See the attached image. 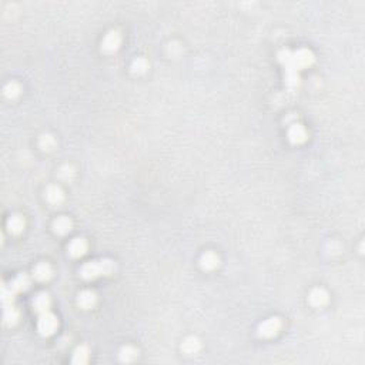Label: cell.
<instances>
[{
	"instance_id": "23",
	"label": "cell",
	"mask_w": 365,
	"mask_h": 365,
	"mask_svg": "<svg viewBox=\"0 0 365 365\" xmlns=\"http://www.w3.org/2000/svg\"><path fill=\"white\" fill-rule=\"evenodd\" d=\"M1 299H3V304H4V305L13 304L14 292L11 291L10 286H3V288H1Z\"/></svg>"
},
{
	"instance_id": "21",
	"label": "cell",
	"mask_w": 365,
	"mask_h": 365,
	"mask_svg": "<svg viewBox=\"0 0 365 365\" xmlns=\"http://www.w3.org/2000/svg\"><path fill=\"white\" fill-rule=\"evenodd\" d=\"M20 91H22V87H20V84L16 83V81H9V83L4 86V89H3V93H4V96H6L7 99H16V97L20 94Z\"/></svg>"
},
{
	"instance_id": "24",
	"label": "cell",
	"mask_w": 365,
	"mask_h": 365,
	"mask_svg": "<svg viewBox=\"0 0 365 365\" xmlns=\"http://www.w3.org/2000/svg\"><path fill=\"white\" fill-rule=\"evenodd\" d=\"M59 176L65 181H70L72 178L74 177V168L72 166H63L59 171Z\"/></svg>"
},
{
	"instance_id": "3",
	"label": "cell",
	"mask_w": 365,
	"mask_h": 365,
	"mask_svg": "<svg viewBox=\"0 0 365 365\" xmlns=\"http://www.w3.org/2000/svg\"><path fill=\"white\" fill-rule=\"evenodd\" d=\"M281 327H283V322H281L280 318H277V317L268 318V320L260 324V327H258V335L260 337H264V338H271V337H274V335H277L280 332Z\"/></svg>"
},
{
	"instance_id": "11",
	"label": "cell",
	"mask_w": 365,
	"mask_h": 365,
	"mask_svg": "<svg viewBox=\"0 0 365 365\" xmlns=\"http://www.w3.org/2000/svg\"><path fill=\"white\" fill-rule=\"evenodd\" d=\"M50 307H52V298L47 292H39L33 299V308L39 314H45L47 311H50Z\"/></svg>"
},
{
	"instance_id": "13",
	"label": "cell",
	"mask_w": 365,
	"mask_h": 365,
	"mask_svg": "<svg viewBox=\"0 0 365 365\" xmlns=\"http://www.w3.org/2000/svg\"><path fill=\"white\" fill-rule=\"evenodd\" d=\"M30 286H32V280H30V277L27 276V274H19V276L16 277V278L10 283L11 291H13L14 294L23 292V291L29 290Z\"/></svg>"
},
{
	"instance_id": "16",
	"label": "cell",
	"mask_w": 365,
	"mask_h": 365,
	"mask_svg": "<svg viewBox=\"0 0 365 365\" xmlns=\"http://www.w3.org/2000/svg\"><path fill=\"white\" fill-rule=\"evenodd\" d=\"M19 317H20V312H19V310L13 304L4 305V314H3V322H4V325H9V327L14 325L19 321Z\"/></svg>"
},
{
	"instance_id": "20",
	"label": "cell",
	"mask_w": 365,
	"mask_h": 365,
	"mask_svg": "<svg viewBox=\"0 0 365 365\" xmlns=\"http://www.w3.org/2000/svg\"><path fill=\"white\" fill-rule=\"evenodd\" d=\"M148 67H150V63L146 57H137L132 63V72L134 74H143L148 70Z\"/></svg>"
},
{
	"instance_id": "15",
	"label": "cell",
	"mask_w": 365,
	"mask_h": 365,
	"mask_svg": "<svg viewBox=\"0 0 365 365\" xmlns=\"http://www.w3.org/2000/svg\"><path fill=\"white\" fill-rule=\"evenodd\" d=\"M73 228V221L66 217V216H62L59 219H56L55 222H53V230L55 232H57L59 235H65V234H69Z\"/></svg>"
},
{
	"instance_id": "1",
	"label": "cell",
	"mask_w": 365,
	"mask_h": 365,
	"mask_svg": "<svg viewBox=\"0 0 365 365\" xmlns=\"http://www.w3.org/2000/svg\"><path fill=\"white\" fill-rule=\"evenodd\" d=\"M114 271H116V264L109 258H104V260L86 263L80 270V276L84 280H94V278H99L101 276H111Z\"/></svg>"
},
{
	"instance_id": "5",
	"label": "cell",
	"mask_w": 365,
	"mask_h": 365,
	"mask_svg": "<svg viewBox=\"0 0 365 365\" xmlns=\"http://www.w3.org/2000/svg\"><path fill=\"white\" fill-rule=\"evenodd\" d=\"M308 139V133L305 130V127L302 124L294 123L290 129H288V140L292 144H302Z\"/></svg>"
},
{
	"instance_id": "19",
	"label": "cell",
	"mask_w": 365,
	"mask_h": 365,
	"mask_svg": "<svg viewBox=\"0 0 365 365\" xmlns=\"http://www.w3.org/2000/svg\"><path fill=\"white\" fill-rule=\"evenodd\" d=\"M139 357V350L133 347V345H126L123 347L119 353V358L122 363H132L136 358Z\"/></svg>"
},
{
	"instance_id": "17",
	"label": "cell",
	"mask_w": 365,
	"mask_h": 365,
	"mask_svg": "<svg viewBox=\"0 0 365 365\" xmlns=\"http://www.w3.org/2000/svg\"><path fill=\"white\" fill-rule=\"evenodd\" d=\"M90 358V350L89 347L86 345H80L76 348V351L73 353V358H72V363L73 364H87Z\"/></svg>"
},
{
	"instance_id": "22",
	"label": "cell",
	"mask_w": 365,
	"mask_h": 365,
	"mask_svg": "<svg viewBox=\"0 0 365 365\" xmlns=\"http://www.w3.org/2000/svg\"><path fill=\"white\" fill-rule=\"evenodd\" d=\"M39 144H40V147L45 150V151H52L53 148L56 147V139L52 136V134H43L42 137H40V140H39Z\"/></svg>"
},
{
	"instance_id": "8",
	"label": "cell",
	"mask_w": 365,
	"mask_h": 365,
	"mask_svg": "<svg viewBox=\"0 0 365 365\" xmlns=\"http://www.w3.org/2000/svg\"><path fill=\"white\" fill-rule=\"evenodd\" d=\"M96 302H97V295H96V292L91 291V290L81 291V292L78 294L77 304L78 307L83 308V310H91V308L96 305Z\"/></svg>"
},
{
	"instance_id": "6",
	"label": "cell",
	"mask_w": 365,
	"mask_h": 365,
	"mask_svg": "<svg viewBox=\"0 0 365 365\" xmlns=\"http://www.w3.org/2000/svg\"><path fill=\"white\" fill-rule=\"evenodd\" d=\"M87 248H89V244L87 241L84 240V238H73L70 244H69V247H67V251H69V254L72 255L73 258H80V257H83V255L87 253Z\"/></svg>"
},
{
	"instance_id": "4",
	"label": "cell",
	"mask_w": 365,
	"mask_h": 365,
	"mask_svg": "<svg viewBox=\"0 0 365 365\" xmlns=\"http://www.w3.org/2000/svg\"><path fill=\"white\" fill-rule=\"evenodd\" d=\"M122 45V34L119 30H110L101 42V50L104 53H114Z\"/></svg>"
},
{
	"instance_id": "7",
	"label": "cell",
	"mask_w": 365,
	"mask_h": 365,
	"mask_svg": "<svg viewBox=\"0 0 365 365\" xmlns=\"http://www.w3.org/2000/svg\"><path fill=\"white\" fill-rule=\"evenodd\" d=\"M308 299H310V304L312 307L321 308V307H324V305L328 304L330 295H328V292H327L324 288H314V290L310 292Z\"/></svg>"
},
{
	"instance_id": "2",
	"label": "cell",
	"mask_w": 365,
	"mask_h": 365,
	"mask_svg": "<svg viewBox=\"0 0 365 365\" xmlns=\"http://www.w3.org/2000/svg\"><path fill=\"white\" fill-rule=\"evenodd\" d=\"M59 328V320L55 314L47 311L45 314H40V318L37 322V330L43 337H50L53 335Z\"/></svg>"
},
{
	"instance_id": "12",
	"label": "cell",
	"mask_w": 365,
	"mask_h": 365,
	"mask_svg": "<svg viewBox=\"0 0 365 365\" xmlns=\"http://www.w3.org/2000/svg\"><path fill=\"white\" fill-rule=\"evenodd\" d=\"M200 266L203 270L206 271H211V270H216L217 267L220 266V257L216 254L214 251H207L201 255L200 258Z\"/></svg>"
},
{
	"instance_id": "10",
	"label": "cell",
	"mask_w": 365,
	"mask_h": 365,
	"mask_svg": "<svg viewBox=\"0 0 365 365\" xmlns=\"http://www.w3.org/2000/svg\"><path fill=\"white\" fill-rule=\"evenodd\" d=\"M7 230L10 234H14V235H19V234H22L24 231V228H26V220H24V217L20 216V214H13L9 217V220H7Z\"/></svg>"
},
{
	"instance_id": "14",
	"label": "cell",
	"mask_w": 365,
	"mask_h": 365,
	"mask_svg": "<svg viewBox=\"0 0 365 365\" xmlns=\"http://www.w3.org/2000/svg\"><path fill=\"white\" fill-rule=\"evenodd\" d=\"M53 276V268L50 264H47V263H40V264H37V266L34 267L33 270V277L37 280V281H42V283H45V281H49L50 278Z\"/></svg>"
},
{
	"instance_id": "9",
	"label": "cell",
	"mask_w": 365,
	"mask_h": 365,
	"mask_svg": "<svg viewBox=\"0 0 365 365\" xmlns=\"http://www.w3.org/2000/svg\"><path fill=\"white\" fill-rule=\"evenodd\" d=\"M46 199L50 204L53 206H59L65 201V191L62 190L60 186L57 184H52L46 188Z\"/></svg>"
},
{
	"instance_id": "18",
	"label": "cell",
	"mask_w": 365,
	"mask_h": 365,
	"mask_svg": "<svg viewBox=\"0 0 365 365\" xmlns=\"http://www.w3.org/2000/svg\"><path fill=\"white\" fill-rule=\"evenodd\" d=\"M181 350L188 355L197 354L200 350H201V343L197 337H188L184 340V343L181 345Z\"/></svg>"
}]
</instances>
